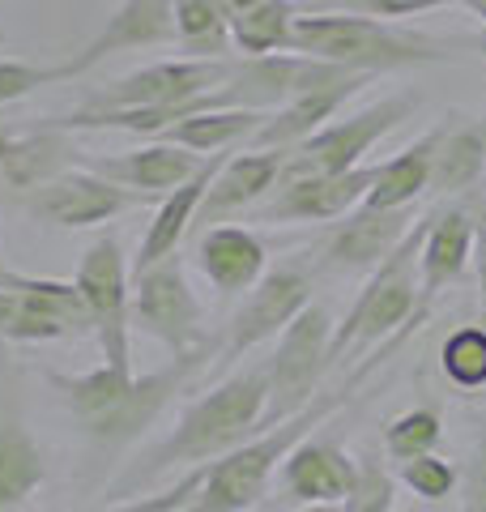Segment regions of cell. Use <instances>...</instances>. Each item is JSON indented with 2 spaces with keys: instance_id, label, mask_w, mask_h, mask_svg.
<instances>
[{
  "instance_id": "1",
  "label": "cell",
  "mask_w": 486,
  "mask_h": 512,
  "mask_svg": "<svg viewBox=\"0 0 486 512\" xmlns=\"http://www.w3.org/2000/svg\"><path fill=\"white\" fill-rule=\"evenodd\" d=\"M265 402H269V367L252 363L243 372H231L222 384H214L205 397H197L158 444L128 466L116 483H111V504L137 500L162 474L209 466V461L226 457L231 448L248 444L265 431Z\"/></svg>"
},
{
  "instance_id": "2",
  "label": "cell",
  "mask_w": 486,
  "mask_h": 512,
  "mask_svg": "<svg viewBox=\"0 0 486 512\" xmlns=\"http://www.w3.org/2000/svg\"><path fill=\"white\" fill-rule=\"evenodd\" d=\"M363 376H367V367H359V376H350L346 384H337V389L316 393L299 414H290V419L273 423L269 431L252 436L248 444L231 448L226 457L209 461L201 491L192 495V504L180 508V512H248V508L269 491V478H273V470H278L282 461H286L290 448L312 436V431H316L324 419H329L333 410H342L346 397H350V389H354V380H363Z\"/></svg>"
},
{
  "instance_id": "3",
  "label": "cell",
  "mask_w": 486,
  "mask_h": 512,
  "mask_svg": "<svg viewBox=\"0 0 486 512\" xmlns=\"http://www.w3.org/2000/svg\"><path fill=\"white\" fill-rule=\"evenodd\" d=\"M290 52L376 77L388 69H410V64L452 60L448 47L431 35L388 26L380 18H354V13H312V18L299 13L295 30H290Z\"/></svg>"
},
{
  "instance_id": "4",
  "label": "cell",
  "mask_w": 486,
  "mask_h": 512,
  "mask_svg": "<svg viewBox=\"0 0 486 512\" xmlns=\"http://www.w3.org/2000/svg\"><path fill=\"white\" fill-rule=\"evenodd\" d=\"M427 227H431V214L414 218V227L405 231L401 244L371 269L367 286L359 291V299L350 303V312L342 316V325H337L329 338V367L346 363L350 355H359V350L376 346L384 338H393V333H401V325H414L418 295H423L418 256H423Z\"/></svg>"
},
{
  "instance_id": "5",
  "label": "cell",
  "mask_w": 486,
  "mask_h": 512,
  "mask_svg": "<svg viewBox=\"0 0 486 512\" xmlns=\"http://www.w3.org/2000/svg\"><path fill=\"white\" fill-rule=\"evenodd\" d=\"M77 291L90 312V333L103 350V363L116 372H133V346H128V329H133V269L124 261L120 239H94L81 252L77 265Z\"/></svg>"
},
{
  "instance_id": "6",
  "label": "cell",
  "mask_w": 486,
  "mask_h": 512,
  "mask_svg": "<svg viewBox=\"0 0 486 512\" xmlns=\"http://www.w3.org/2000/svg\"><path fill=\"white\" fill-rule=\"evenodd\" d=\"M329 338H333V316L320 303H307L278 333V350H273V359H265L269 367L265 431L290 419V414H299L316 397L324 372H329Z\"/></svg>"
},
{
  "instance_id": "7",
  "label": "cell",
  "mask_w": 486,
  "mask_h": 512,
  "mask_svg": "<svg viewBox=\"0 0 486 512\" xmlns=\"http://www.w3.org/2000/svg\"><path fill=\"white\" fill-rule=\"evenodd\" d=\"M414 107H418V94L405 90V94H388V99L371 103L367 111H359V116H350V120L324 124L320 133L299 141L295 150H286L282 180H295V175H333V171L363 167V158L380 146V137L393 133L401 120H410Z\"/></svg>"
},
{
  "instance_id": "8",
  "label": "cell",
  "mask_w": 486,
  "mask_h": 512,
  "mask_svg": "<svg viewBox=\"0 0 486 512\" xmlns=\"http://www.w3.org/2000/svg\"><path fill=\"white\" fill-rule=\"evenodd\" d=\"M22 201V210L43 222V227H60V231H86V227H99V222H111L128 210H137L150 197L133 188H120L111 184L107 175L90 171L86 163L60 171L56 180H47L39 188H30Z\"/></svg>"
},
{
  "instance_id": "9",
  "label": "cell",
  "mask_w": 486,
  "mask_h": 512,
  "mask_svg": "<svg viewBox=\"0 0 486 512\" xmlns=\"http://www.w3.org/2000/svg\"><path fill=\"white\" fill-rule=\"evenodd\" d=\"M235 73V60H158L145 64L137 73H124L120 82H111L103 90H94L81 111H116V107H171V103H188L197 94L222 90Z\"/></svg>"
},
{
  "instance_id": "10",
  "label": "cell",
  "mask_w": 486,
  "mask_h": 512,
  "mask_svg": "<svg viewBox=\"0 0 486 512\" xmlns=\"http://www.w3.org/2000/svg\"><path fill=\"white\" fill-rule=\"evenodd\" d=\"M133 325H141L154 342L167 346L171 359L205 346L201 303L192 295L180 256H167V261H158L133 278Z\"/></svg>"
},
{
  "instance_id": "11",
  "label": "cell",
  "mask_w": 486,
  "mask_h": 512,
  "mask_svg": "<svg viewBox=\"0 0 486 512\" xmlns=\"http://www.w3.org/2000/svg\"><path fill=\"white\" fill-rule=\"evenodd\" d=\"M307 303H312V278H307L299 265L269 269V274L248 291L243 308L231 316V325H226V338L218 350V372L239 363L248 350L265 346L269 338H278Z\"/></svg>"
},
{
  "instance_id": "12",
  "label": "cell",
  "mask_w": 486,
  "mask_h": 512,
  "mask_svg": "<svg viewBox=\"0 0 486 512\" xmlns=\"http://www.w3.org/2000/svg\"><path fill=\"white\" fill-rule=\"evenodd\" d=\"M380 167H350L333 175H295L282 180L278 197L265 205V222H337L359 210Z\"/></svg>"
},
{
  "instance_id": "13",
  "label": "cell",
  "mask_w": 486,
  "mask_h": 512,
  "mask_svg": "<svg viewBox=\"0 0 486 512\" xmlns=\"http://www.w3.org/2000/svg\"><path fill=\"white\" fill-rule=\"evenodd\" d=\"M175 43V5L171 0H124L99 26L86 47L77 56L64 60V77H81L90 69H99L103 60L120 56V52H137V47H167Z\"/></svg>"
},
{
  "instance_id": "14",
  "label": "cell",
  "mask_w": 486,
  "mask_h": 512,
  "mask_svg": "<svg viewBox=\"0 0 486 512\" xmlns=\"http://www.w3.org/2000/svg\"><path fill=\"white\" fill-rule=\"evenodd\" d=\"M414 227L410 205L405 210H371V205H359L346 218H337V227L329 231L320 248V265L324 269H376L388 252H393L405 231Z\"/></svg>"
},
{
  "instance_id": "15",
  "label": "cell",
  "mask_w": 486,
  "mask_h": 512,
  "mask_svg": "<svg viewBox=\"0 0 486 512\" xmlns=\"http://www.w3.org/2000/svg\"><path fill=\"white\" fill-rule=\"evenodd\" d=\"M367 82H376V73H350L342 82L316 86V90L299 94V99L282 103L278 111H269V120L252 133V150H295L299 141L320 133V128L329 124Z\"/></svg>"
},
{
  "instance_id": "16",
  "label": "cell",
  "mask_w": 486,
  "mask_h": 512,
  "mask_svg": "<svg viewBox=\"0 0 486 512\" xmlns=\"http://www.w3.org/2000/svg\"><path fill=\"white\" fill-rule=\"evenodd\" d=\"M354 478H359V461L342 444L320 436L299 440L282 461V487L303 504H342Z\"/></svg>"
},
{
  "instance_id": "17",
  "label": "cell",
  "mask_w": 486,
  "mask_h": 512,
  "mask_svg": "<svg viewBox=\"0 0 486 512\" xmlns=\"http://www.w3.org/2000/svg\"><path fill=\"white\" fill-rule=\"evenodd\" d=\"M222 163H226V154H209L205 163L197 167V175H188L180 188H171L167 197H162V205H158L154 218H150V227H145V239H141V248H137V261L128 265V269H133V278L145 274L150 265L167 261V256H175V248L184 244L188 227L197 222L201 201H205V192H209V184H214V175H218Z\"/></svg>"
},
{
  "instance_id": "18",
  "label": "cell",
  "mask_w": 486,
  "mask_h": 512,
  "mask_svg": "<svg viewBox=\"0 0 486 512\" xmlns=\"http://www.w3.org/2000/svg\"><path fill=\"white\" fill-rule=\"evenodd\" d=\"M205 163L201 154H192L184 146H167V141H150V146H137V150H124V154H99L90 158V171L107 175L111 184L120 188H133V192H171L180 188L188 175H197V167Z\"/></svg>"
},
{
  "instance_id": "19",
  "label": "cell",
  "mask_w": 486,
  "mask_h": 512,
  "mask_svg": "<svg viewBox=\"0 0 486 512\" xmlns=\"http://www.w3.org/2000/svg\"><path fill=\"white\" fill-rule=\"evenodd\" d=\"M474 227H478L474 205H452V210L431 214L423 256H418L423 295H440L444 286L465 278L469 261H474Z\"/></svg>"
},
{
  "instance_id": "20",
  "label": "cell",
  "mask_w": 486,
  "mask_h": 512,
  "mask_svg": "<svg viewBox=\"0 0 486 512\" xmlns=\"http://www.w3.org/2000/svg\"><path fill=\"white\" fill-rule=\"evenodd\" d=\"M286 167V150H248L235 154L218 167L214 184H209L205 201H201V222H218L235 210H248L252 201H261L269 188H278Z\"/></svg>"
},
{
  "instance_id": "21",
  "label": "cell",
  "mask_w": 486,
  "mask_h": 512,
  "mask_svg": "<svg viewBox=\"0 0 486 512\" xmlns=\"http://www.w3.org/2000/svg\"><path fill=\"white\" fill-rule=\"evenodd\" d=\"M197 265L222 295H248L265 278V244L243 227H209L197 244Z\"/></svg>"
},
{
  "instance_id": "22",
  "label": "cell",
  "mask_w": 486,
  "mask_h": 512,
  "mask_svg": "<svg viewBox=\"0 0 486 512\" xmlns=\"http://www.w3.org/2000/svg\"><path fill=\"white\" fill-rule=\"evenodd\" d=\"M77 146L69 137V128H56L47 120L43 128H30V133L13 137L9 158L0 167V188H13L18 197H26L30 188H39L47 180H56L60 171H69L77 163Z\"/></svg>"
},
{
  "instance_id": "23",
  "label": "cell",
  "mask_w": 486,
  "mask_h": 512,
  "mask_svg": "<svg viewBox=\"0 0 486 512\" xmlns=\"http://www.w3.org/2000/svg\"><path fill=\"white\" fill-rule=\"evenodd\" d=\"M486 171V124L482 120H461L452 116L435 133V154H431V192H469Z\"/></svg>"
},
{
  "instance_id": "24",
  "label": "cell",
  "mask_w": 486,
  "mask_h": 512,
  "mask_svg": "<svg viewBox=\"0 0 486 512\" xmlns=\"http://www.w3.org/2000/svg\"><path fill=\"white\" fill-rule=\"evenodd\" d=\"M269 120V111H252V107H218V111H197V116H188L180 124L162 128L154 141H167V146H184L192 154H222L226 146H235V141L252 137L256 128Z\"/></svg>"
},
{
  "instance_id": "25",
  "label": "cell",
  "mask_w": 486,
  "mask_h": 512,
  "mask_svg": "<svg viewBox=\"0 0 486 512\" xmlns=\"http://www.w3.org/2000/svg\"><path fill=\"white\" fill-rule=\"evenodd\" d=\"M47 483V457L30 427L18 419H0V512L22 508Z\"/></svg>"
},
{
  "instance_id": "26",
  "label": "cell",
  "mask_w": 486,
  "mask_h": 512,
  "mask_svg": "<svg viewBox=\"0 0 486 512\" xmlns=\"http://www.w3.org/2000/svg\"><path fill=\"white\" fill-rule=\"evenodd\" d=\"M435 133H440V128H431V133H423L414 146H405L397 158L380 163L376 184H371L363 205H371V210H405V205H414L418 197H423V192L431 188Z\"/></svg>"
},
{
  "instance_id": "27",
  "label": "cell",
  "mask_w": 486,
  "mask_h": 512,
  "mask_svg": "<svg viewBox=\"0 0 486 512\" xmlns=\"http://www.w3.org/2000/svg\"><path fill=\"white\" fill-rule=\"evenodd\" d=\"M0 291L18 295L30 312L56 320L69 338H73V333H90V312H86V303H81L77 282L35 278V274H18V269L9 274V269H0Z\"/></svg>"
},
{
  "instance_id": "28",
  "label": "cell",
  "mask_w": 486,
  "mask_h": 512,
  "mask_svg": "<svg viewBox=\"0 0 486 512\" xmlns=\"http://www.w3.org/2000/svg\"><path fill=\"white\" fill-rule=\"evenodd\" d=\"M299 9L290 0H261L231 18V47L239 56H273L290 52V30H295Z\"/></svg>"
},
{
  "instance_id": "29",
  "label": "cell",
  "mask_w": 486,
  "mask_h": 512,
  "mask_svg": "<svg viewBox=\"0 0 486 512\" xmlns=\"http://www.w3.org/2000/svg\"><path fill=\"white\" fill-rule=\"evenodd\" d=\"M175 5V43L197 60H226L231 52V22L218 0H171Z\"/></svg>"
},
{
  "instance_id": "30",
  "label": "cell",
  "mask_w": 486,
  "mask_h": 512,
  "mask_svg": "<svg viewBox=\"0 0 486 512\" xmlns=\"http://www.w3.org/2000/svg\"><path fill=\"white\" fill-rule=\"evenodd\" d=\"M440 436H444V419H440V410H431V406H414V410L397 414V419L384 427V453L401 466V461H410V457L435 453V444H440Z\"/></svg>"
},
{
  "instance_id": "31",
  "label": "cell",
  "mask_w": 486,
  "mask_h": 512,
  "mask_svg": "<svg viewBox=\"0 0 486 512\" xmlns=\"http://www.w3.org/2000/svg\"><path fill=\"white\" fill-rule=\"evenodd\" d=\"M440 367L457 389H482L486 384V325L452 329L440 346Z\"/></svg>"
},
{
  "instance_id": "32",
  "label": "cell",
  "mask_w": 486,
  "mask_h": 512,
  "mask_svg": "<svg viewBox=\"0 0 486 512\" xmlns=\"http://www.w3.org/2000/svg\"><path fill=\"white\" fill-rule=\"evenodd\" d=\"M393 474L384 470V461L376 448H367L359 457V478H354L350 495L342 500V512H393Z\"/></svg>"
},
{
  "instance_id": "33",
  "label": "cell",
  "mask_w": 486,
  "mask_h": 512,
  "mask_svg": "<svg viewBox=\"0 0 486 512\" xmlns=\"http://www.w3.org/2000/svg\"><path fill=\"white\" fill-rule=\"evenodd\" d=\"M69 338L56 320H47L39 312H30L18 295L0 291V342H13V346H35V342H60Z\"/></svg>"
},
{
  "instance_id": "34",
  "label": "cell",
  "mask_w": 486,
  "mask_h": 512,
  "mask_svg": "<svg viewBox=\"0 0 486 512\" xmlns=\"http://www.w3.org/2000/svg\"><path fill=\"white\" fill-rule=\"evenodd\" d=\"M397 474H401V483L418 495V500H448V495L457 491V483H461L457 466H452V461H444V457H435V453L401 461Z\"/></svg>"
},
{
  "instance_id": "35",
  "label": "cell",
  "mask_w": 486,
  "mask_h": 512,
  "mask_svg": "<svg viewBox=\"0 0 486 512\" xmlns=\"http://www.w3.org/2000/svg\"><path fill=\"white\" fill-rule=\"evenodd\" d=\"M52 82H69L64 77V64H39V60H9L0 56V107L18 103L26 94H35Z\"/></svg>"
},
{
  "instance_id": "36",
  "label": "cell",
  "mask_w": 486,
  "mask_h": 512,
  "mask_svg": "<svg viewBox=\"0 0 486 512\" xmlns=\"http://www.w3.org/2000/svg\"><path fill=\"white\" fill-rule=\"evenodd\" d=\"M205 470H209V466H192V470H184L180 478H175L167 491H145V495H137V500L107 504V508H99V512H180V508L192 504V495L201 491Z\"/></svg>"
},
{
  "instance_id": "37",
  "label": "cell",
  "mask_w": 486,
  "mask_h": 512,
  "mask_svg": "<svg viewBox=\"0 0 486 512\" xmlns=\"http://www.w3.org/2000/svg\"><path fill=\"white\" fill-rule=\"evenodd\" d=\"M354 5H363L376 18H410V13H431V9L457 5V0H354Z\"/></svg>"
},
{
  "instance_id": "38",
  "label": "cell",
  "mask_w": 486,
  "mask_h": 512,
  "mask_svg": "<svg viewBox=\"0 0 486 512\" xmlns=\"http://www.w3.org/2000/svg\"><path fill=\"white\" fill-rule=\"evenodd\" d=\"M465 512H486V436H482L478 457L465 478Z\"/></svg>"
},
{
  "instance_id": "39",
  "label": "cell",
  "mask_w": 486,
  "mask_h": 512,
  "mask_svg": "<svg viewBox=\"0 0 486 512\" xmlns=\"http://www.w3.org/2000/svg\"><path fill=\"white\" fill-rule=\"evenodd\" d=\"M478 227H474V269H478V291H482V325H486V205H474Z\"/></svg>"
},
{
  "instance_id": "40",
  "label": "cell",
  "mask_w": 486,
  "mask_h": 512,
  "mask_svg": "<svg viewBox=\"0 0 486 512\" xmlns=\"http://www.w3.org/2000/svg\"><path fill=\"white\" fill-rule=\"evenodd\" d=\"M457 5H465L474 18H482V26H486V0H457Z\"/></svg>"
},
{
  "instance_id": "41",
  "label": "cell",
  "mask_w": 486,
  "mask_h": 512,
  "mask_svg": "<svg viewBox=\"0 0 486 512\" xmlns=\"http://www.w3.org/2000/svg\"><path fill=\"white\" fill-rule=\"evenodd\" d=\"M9 146H13V133L0 128V167H5V158H9Z\"/></svg>"
},
{
  "instance_id": "42",
  "label": "cell",
  "mask_w": 486,
  "mask_h": 512,
  "mask_svg": "<svg viewBox=\"0 0 486 512\" xmlns=\"http://www.w3.org/2000/svg\"><path fill=\"white\" fill-rule=\"evenodd\" d=\"M303 512H342V504H307Z\"/></svg>"
},
{
  "instance_id": "43",
  "label": "cell",
  "mask_w": 486,
  "mask_h": 512,
  "mask_svg": "<svg viewBox=\"0 0 486 512\" xmlns=\"http://www.w3.org/2000/svg\"><path fill=\"white\" fill-rule=\"evenodd\" d=\"M474 47H478V52H482V56H486V26H482V30H478V39H474Z\"/></svg>"
}]
</instances>
